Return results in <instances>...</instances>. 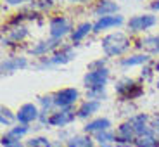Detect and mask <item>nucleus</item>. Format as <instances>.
<instances>
[{
  "label": "nucleus",
  "instance_id": "1",
  "mask_svg": "<svg viewBox=\"0 0 159 147\" xmlns=\"http://www.w3.org/2000/svg\"><path fill=\"white\" fill-rule=\"evenodd\" d=\"M130 38L125 33L116 31V33H109L107 36L102 38V50L106 52V56L114 57V56H121L130 48Z\"/></svg>",
  "mask_w": 159,
  "mask_h": 147
},
{
  "label": "nucleus",
  "instance_id": "2",
  "mask_svg": "<svg viewBox=\"0 0 159 147\" xmlns=\"http://www.w3.org/2000/svg\"><path fill=\"white\" fill-rule=\"evenodd\" d=\"M114 88H116V94H118L121 99H125V100L139 99V97L143 94V88L137 83L135 80H131V78L119 80L118 83L114 85Z\"/></svg>",
  "mask_w": 159,
  "mask_h": 147
},
{
  "label": "nucleus",
  "instance_id": "3",
  "mask_svg": "<svg viewBox=\"0 0 159 147\" xmlns=\"http://www.w3.org/2000/svg\"><path fill=\"white\" fill-rule=\"evenodd\" d=\"M109 81V69L100 68V69H90L83 76V85L87 90H95V88H106Z\"/></svg>",
  "mask_w": 159,
  "mask_h": 147
},
{
  "label": "nucleus",
  "instance_id": "4",
  "mask_svg": "<svg viewBox=\"0 0 159 147\" xmlns=\"http://www.w3.org/2000/svg\"><path fill=\"white\" fill-rule=\"evenodd\" d=\"M80 99V92L78 88H73V87H68V88H61L54 94V104H56L57 109H68V108H73L75 102H78Z\"/></svg>",
  "mask_w": 159,
  "mask_h": 147
},
{
  "label": "nucleus",
  "instance_id": "5",
  "mask_svg": "<svg viewBox=\"0 0 159 147\" xmlns=\"http://www.w3.org/2000/svg\"><path fill=\"white\" fill-rule=\"evenodd\" d=\"M71 30H73L71 23H69V19H66L64 16L52 17L50 23H48V33H50V38H54V40L64 38L66 35L73 33Z\"/></svg>",
  "mask_w": 159,
  "mask_h": 147
},
{
  "label": "nucleus",
  "instance_id": "6",
  "mask_svg": "<svg viewBox=\"0 0 159 147\" xmlns=\"http://www.w3.org/2000/svg\"><path fill=\"white\" fill-rule=\"evenodd\" d=\"M76 116V111L73 108H68V109H57L56 113H50L48 116V125L50 126H57V128H64L71 125L75 121Z\"/></svg>",
  "mask_w": 159,
  "mask_h": 147
},
{
  "label": "nucleus",
  "instance_id": "7",
  "mask_svg": "<svg viewBox=\"0 0 159 147\" xmlns=\"http://www.w3.org/2000/svg\"><path fill=\"white\" fill-rule=\"evenodd\" d=\"M40 113H42V111L38 109L36 104H31V102L23 104V106L17 109V113H16L17 123H21V125H31V123H35V121H38Z\"/></svg>",
  "mask_w": 159,
  "mask_h": 147
},
{
  "label": "nucleus",
  "instance_id": "8",
  "mask_svg": "<svg viewBox=\"0 0 159 147\" xmlns=\"http://www.w3.org/2000/svg\"><path fill=\"white\" fill-rule=\"evenodd\" d=\"M156 23H157V17L152 16V14H139V16H133L128 21V30L133 33H140L152 28Z\"/></svg>",
  "mask_w": 159,
  "mask_h": 147
},
{
  "label": "nucleus",
  "instance_id": "9",
  "mask_svg": "<svg viewBox=\"0 0 159 147\" xmlns=\"http://www.w3.org/2000/svg\"><path fill=\"white\" fill-rule=\"evenodd\" d=\"M75 57H76V52L73 50L71 47H66V48H62L61 52H56L52 57L45 59L38 68L42 69V68H47V66H59V64L62 66V64H68L69 61H73Z\"/></svg>",
  "mask_w": 159,
  "mask_h": 147
},
{
  "label": "nucleus",
  "instance_id": "10",
  "mask_svg": "<svg viewBox=\"0 0 159 147\" xmlns=\"http://www.w3.org/2000/svg\"><path fill=\"white\" fill-rule=\"evenodd\" d=\"M114 135H116V145H130V144H133L137 139L130 121H125V123L119 125V126L116 128Z\"/></svg>",
  "mask_w": 159,
  "mask_h": 147
},
{
  "label": "nucleus",
  "instance_id": "11",
  "mask_svg": "<svg viewBox=\"0 0 159 147\" xmlns=\"http://www.w3.org/2000/svg\"><path fill=\"white\" fill-rule=\"evenodd\" d=\"M125 23L123 16H104V17H99V19L93 23V33H102L106 30H111V28H118Z\"/></svg>",
  "mask_w": 159,
  "mask_h": 147
},
{
  "label": "nucleus",
  "instance_id": "12",
  "mask_svg": "<svg viewBox=\"0 0 159 147\" xmlns=\"http://www.w3.org/2000/svg\"><path fill=\"white\" fill-rule=\"evenodd\" d=\"M106 130H112V123L107 118H93L83 126V131L87 135H95V133H100V131Z\"/></svg>",
  "mask_w": 159,
  "mask_h": 147
},
{
  "label": "nucleus",
  "instance_id": "13",
  "mask_svg": "<svg viewBox=\"0 0 159 147\" xmlns=\"http://www.w3.org/2000/svg\"><path fill=\"white\" fill-rule=\"evenodd\" d=\"M149 116L147 114H143V113H139V114H133V116H130V121L131 123V126H133V131H135V135L137 137H140V135H143V133H149V131L152 130V126L149 125Z\"/></svg>",
  "mask_w": 159,
  "mask_h": 147
},
{
  "label": "nucleus",
  "instance_id": "14",
  "mask_svg": "<svg viewBox=\"0 0 159 147\" xmlns=\"http://www.w3.org/2000/svg\"><path fill=\"white\" fill-rule=\"evenodd\" d=\"M99 109H100V102L87 99L80 104V108L76 109V116H78L80 119H88L95 114V113H99Z\"/></svg>",
  "mask_w": 159,
  "mask_h": 147
},
{
  "label": "nucleus",
  "instance_id": "15",
  "mask_svg": "<svg viewBox=\"0 0 159 147\" xmlns=\"http://www.w3.org/2000/svg\"><path fill=\"white\" fill-rule=\"evenodd\" d=\"M59 45H61V40H54V38L43 40V42H38V44L30 50V54H33V56H45L48 52H54Z\"/></svg>",
  "mask_w": 159,
  "mask_h": 147
},
{
  "label": "nucleus",
  "instance_id": "16",
  "mask_svg": "<svg viewBox=\"0 0 159 147\" xmlns=\"http://www.w3.org/2000/svg\"><path fill=\"white\" fill-rule=\"evenodd\" d=\"M118 4L112 2V0H100L97 2V5L93 7V14L99 17H104V16H112L118 12Z\"/></svg>",
  "mask_w": 159,
  "mask_h": 147
},
{
  "label": "nucleus",
  "instance_id": "17",
  "mask_svg": "<svg viewBox=\"0 0 159 147\" xmlns=\"http://www.w3.org/2000/svg\"><path fill=\"white\" fill-rule=\"evenodd\" d=\"M28 66V61L26 57H9L2 62V73H14V71H19V69L26 68Z\"/></svg>",
  "mask_w": 159,
  "mask_h": 147
},
{
  "label": "nucleus",
  "instance_id": "18",
  "mask_svg": "<svg viewBox=\"0 0 159 147\" xmlns=\"http://www.w3.org/2000/svg\"><path fill=\"white\" fill-rule=\"evenodd\" d=\"M152 57L149 54H135L130 57H123L121 59V66L123 68H133V66H143V64L151 62Z\"/></svg>",
  "mask_w": 159,
  "mask_h": 147
},
{
  "label": "nucleus",
  "instance_id": "19",
  "mask_svg": "<svg viewBox=\"0 0 159 147\" xmlns=\"http://www.w3.org/2000/svg\"><path fill=\"white\" fill-rule=\"evenodd\" d=\"M66 147H95V139L90 135H73L66 140Z\"/></svg>",
  "mask_w": 159,
  "mask_h": 147
},
{
  "label": "nucleus",
  "instance_id": "20",
  "mask_svg": "<svg viewBox=\"0 0 159 147\" xmlns=\"http://www.w3.org/2000/svg\"><path fill=\"white\" fill-rule=\"evenodd\" d=\"M157 142H159V137L156 135L154 130H151L149 133H143V135L137 137L133 145L135 147H154V145H157Z\"/></svg>",
  "mask_w": 159,
  "mask_h": 147
},
{
  "label": "nucleus",
  "instance_id": "21",
  "mask_svg": "<svg viewBox=\"0 0 159 147\" xmlns=\"http://www.w3.org/2000/svg\"><path fill=\"white\" fill-rule=\"evenodd\" d=\"M93 31V24L92 23H81L78 26V28L75 30V31L71 33V40H73V44H78V42H81V40L85 38V36H88L90 33Z\"/></svg>",
  "mask_w": 159,
  "mask_h": 147
},
{
  "label": "nucleus",
  "instance_id": "22",
  "mask_svg": "<svg viewBox=\"0 0 159 147\" xmlns=\"http://www.w3.org/2000/svg\"><path fill=\"white\" fill-rule=\"evenodd\" d=\"M28 36V30L24 26H16L14 30L9 31V36L7 38H2V44L4 45H11V42H21Z\"/></svg>",
  "mask_w": 159,
  "mask_h": 147
},
{
  "label": "nucleus",
  "instance_id": "23",
  "mask_svg": "<svg viewBox=\"0 0 159 147\" xmlns=\"http://www.w3.org/2000/svg\"><path fill=\"white\" fill-rule=\"evenodd\" d=\"M28 133H30V125H21V123H17V125H14V126L9 128L5 135L11 137V139H14V140H21L24 135H28Z\"/></svg>",
  "mask_w": 159,
  "mask_h": 147
},
{
  "label": "nucleus",
  "instance_id": "24",
  "mask_svg": "<svg viewBox=\"0 0 159 147\" xmlns=\"http://www.w3.org/2000/svg\"><path fill=\"white\" fill-rule=\"evenodd\" d=\"M95 142L99 145H109V144H116V135H114V130H106V131H100V133H95L93 135Z\"/></svg>",
  "mask_w": 159,
  "mask_h": 147
},
{
  "label": "nucleus",
  "instance_id": "25",
  "mask_svg": "<svg viewBox=\"0 0 159 147\" xmlns=\"http://www.w3.org/2000/svg\"><path fill=\"white\" fill-rule=\"evenodd\" d=\"M139 47H145L151 52H159V35H151L142 38L139 42Z\"/></svg>",
  "mask_w": 159,
  "mask_h": 147
},
{
  "label": "nucleus",
  "instance_id": "26",
  "mask_svg": "<svg viewBox=\"0 0 159 147\" xmlns=\"http://www.w3.org/2000/svg\"><path fill=\"white\" fill-rule=\"evenodd\" d=\"M14 121H17V118H16V114H12L11 113V109H7V108H2L0 109V125L2 126H14Z\"/></svg>",
  "mask_w": 159,
  "mask_h": 147
},
{
  "label": "nucleus",
  "instance_id": "27",
  "mask_svg": "<svg viewBox=\"0 0 159 147\" xmlns=\"http://www.w3.org/2000/svg\"><path fill=\"white\" fill-rule=\"evenodd\" d=\"M26 147H56L47 137H31L26 140Z\"/></svg>",
  "mask_w": 159,
  "mask_h": 147
},
{
  "label": "nucleus",
  "instance_id": "28",
  "mask_svg": "<svg viewBox=\"0 0 159 147\" xmlns=\"http://www.w3.org/2000/svg\"><path fill=\"white\" fill-rule=\"evenodd\" d=\"M87 99L88 100H100L107 99V94H106V88H95V90H87Z\"/></svg>",
  "mask_w": 159,
  "mask_h": 147
},
{
  "label": "nucleus",
  "instance_id": "29",
  "mask_svg": "<svg viewBox=\"0 0 159 147\" xmlns=\"http://www.w3.org/2000/svg\"><path fill=\"white\" fill-rule=\"evenodd\" d=\"M40 106H42V111H47L50 113L52 108H56V104H54V95H42L38 99Z\"/></svg>",
  "mask_w": 159,
  "mask_h": 147
},
{
  "label": "nucleus",
  "instance_id": "30",
  "mask_svg": "<svg viewBox=\"0 0 159 147\" xmlns=\"http://www.w3.org/2000/svg\"><path fill=\"white\" fill-rule=\"evenodd\" d=\"M0 144H2V147H26V144H23L21 140H14L7 135L2 137V142Z\"/></svg>",
  "mask_w": 159,
  "mask_h": 147
},
{
  "label": "nucleus",
  "instance_id": "31",
  "mask_svg": "<svg viewBox=\"0 0 159 147\" xmlns=\"http://www.w3.org/2000/svg\"><path fill=\"white\" fill-rule=\"evenodd\" d=\"M142 80H151V76H152V69L151 68H143L142 69Z\"/></svg>",
  "mask_w": 159,
  "mask_h": 147
},
{
  "label": "nucleus",
  "instance_id": "32",
  "mask_svg": "<svg viewBox=\"0 0 159 147\" xmlns=\"http://www.w3.org/2000/svg\"><path fill=\"white\" fill-rule=\"evenodd\" d=\"M151 126H152V130L156 131V135L159 137V118H154V119H152V123H151Z\"/></svg>",
  "mask_w": 159,
  "mask_h": 147
},
{
  "label": "nucleus",
  "instance_id": "33",
  "mask_svg": "<svg viewBox=\"0 0 159 147\" xmlns=\"http://www.w3.org/2000/svg\"><path fill=\"white\" fill-rule=\"evenodd\" d=\"M7 4H12V5H16V4H23V2H28V0H5Z\"/></svg>",
  "mask_w": 159,
  "mask_h": 147
},
{
  "label": "nucleus",
  "instance_id": "34",
  "mask_svg": "<svg viewBox=\"0 0 159 147\" xmlns=\"http://www.w3.org/2000/svg\"><path fill=\"white\" fill-rule=\"evenodd\" d=\"M151 9L152 11H159V0H156L154 4H151Z\"/></svg>",
  "mask_w": 159,
  "mask_h": 147
},
{
  "label": "nucleus",
  "instance_id": "35",
  "mask_svg": "<svg viewBox=\"0 0 159 147\" xmlns=\"http://www.w3.org/2000/svg\"><path fill=\"white\" fill-rule=\"evenodd\" d=\"M69 2H73V4H81V2H88V0H69Z\"/></svg>",
  "mask_w": 159,
  "mask_h": 147
},
{
  "label": "nucleus",
  "instance_id": "36",
  "mask_svg": "<svg viewBox=\"0 0 159 147\" xmlns=\"http://www.w3.org/2000/svg\"><path fill=\"white\" fill-rule=\"evenodd\" d=\"M116 147H135L133 144H130V145H116Z\"/></svg>",
  "mask_w": 159,
  "mask_h": 147
},
{
  "label": "nucleus",
  "instance_id": "37",
  "mask_svg": "<svg viewBox=\"0 0 159 147\" xmlns=\"http://www.w3.org/2000/svg\"><path fill=\"white\" fill-rule=\"evenodd\" d=\"M156 87H157V88H159V78H157V80H156Z\"/></svg>",
  "mask_w": 159,
  "mask_h": 147
},
{
  "label": "nucleus",
  "instance_id": "38",
  "mask_svg": "<svg viewBox=\"0 0 159 147\" xmlns=\"http://www.w3.org/2000/svg\"><path fill=\"white\" fill-rule=\"evenodd\" d=\"M154 147H159V142H157V145H154Z\"/></svg>",
  "mask_w": 159,
  "mask_h": 147
}]
</instances>
